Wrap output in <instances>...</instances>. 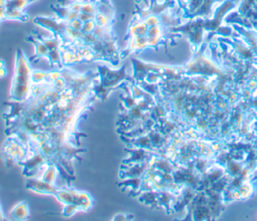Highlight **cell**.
I'll use <instances>...</instances> for the list:
<instances>
[{
	"label": "cell",
	"instance_id": "obj_1",
	"mask_svg": "<svg viewBox=\"0 0 257 221\" xmlns=\"http://www.w3.org/2000/svg\"><path fill=\"white\" fill-rule=\"evenodd\" d=\"M30 59L21 49H17L15 55L14 74L11 83L10 98L13 101L23 102L31 95L32 67Z\"/></svg>",
	"mask_w": 257,
	"mask_h": 221
},
{
	"label": "cell",
	"instance_id": "obj_2",
	"mask_svg": "<svg viewBox=\"0 0 257 221\" xmlns=\"http://www.w3.org/2000/svg\"><path fill=\"white\" fill-rule=\"evenodd\" d=\"M99 82L95 85L94 93L96 98L105 100L109 95L119 88L122 84L129 81V75L127 72V66L124 65L119 69H111L106 65L98 66Z\"/></svg>",
	"mask_w": 257,
	"mask_h": 221
},
{
	"label": "cell",
	"instance_id": "obj_3",
	"mask_svg": "<svg viewBox=\"0 0 257 221\" xmlns=\"http://www.w3.org/2000/svg\"><path fill=\"white\" fill-rule=\"evenodd\" d=\"M2 157L7 167L14 163L22 162L28 153V148L12 135H8V138L2 146Z\"/></svg>",
	"mask_w": 257,
	"mask_h": 221
},
{
	"label": "cell",
	"instance_id": "obj_4",
	"mask_svg": "<svg viewBox=\"0 0 257 221\" xmlns=\"http://www.w3.org/2000/svg\"><path fill=\"white\" fill-rule=\"evenodd\" d=\"M49 160L42 155V153L37 147L28 148L26 158L20 163L23 167V175L27 177H36L40 170H44Z\"/></svg>",
	"mask_w": 257,
	"mask_h": 221
},
{
	"label": "cell",
	"instance_id": "obj_5",
	"mask_svg": "<svg viewBox=\"0 0 257 221\" xmlns=\"http://www.w3.org/2000/svg\"><path fill=\"white\" fill-rule=\"evenodd\" d=\"M26 188L39 194L56 196L59 187L56 184L48 183L40 177H30L26 182Z\"/></svg>",
	"mask_w": 257,
	"mask_h": 221
},
{
	"label": "cell",
	"instance_id": "obj_6",
	"mask_svg": "<svg viewBox=\"0 0 257 221\" xmlns=\"http://www.w3.org/2000/svg\"><path fill=\"white\" fill-rule=\"evenodd\" d=\"M34 23L47 29L50 32H53L54 35H59V36L62 35L65 28L67 27V22L59 19L58 17H56V18H51V17L39 16L34 19Z\"/></svg>",
	"mask_w": 257,
	"mask_h": 221
},
{
	"label": "cell",
	"instance_id": "obj_7",
	"mask_svg": "<svg viewBox=\"0 0 257 221\" xmlns=\"http://www.w3.org/2000/svg\"><path fill=\"white\" fill-rule=\"evenodd\" d=\"M147 168L148 161L125 165V168H122L121 171H119V177H121V179L130 177H143Z\"/></svg>",
	"mask_w": 257,
	"mask_h": 221
},
{
	"label": "cell",
	"instance_id": "obj_8",
	"mask_svg": "<svg viewBox=\"0 0 257 221\" xmlns=\"http://www.w3.org/2000/svg\"><path fill=\"white\" fill-rule=\"evenodd\" d=\"M128 151V157L124 160L123 165H129L134 163H140L148 161L149 158V150L138 147H131L126 149Z\"/></svg>",
	"mask_w": 257,
	"mask_h": 221
},
{
	"label": "cell",
	"instance_id": "obj_9",
	"mask_svg": "<svg viewBox=\"0 0 257 221\" xmlns=\"http://www.w3.org/2000/svg\"><path fill=\"white\" fill-rule=\"evenodd\" d=\"M148 26L140 16H136L133 18L132 22L129 25L126 38H131L134 36H146L148 32Z\"/></svg>",
	"mask_w": 257,
	"mask_h": 221
},
{
	"label": "cell",
	"instance_id": "obj_10",
	"mask_svg": "<svg viewBox=\"0 0 257 221\" xmlns=\"http://www.w3.org/2000/svg\"><path fill=\"white\" fill-rule=\"evenodd\" d=\"M5 104L9 106L10 110L7 114L4 115V118L6 120V126L15 121L16 119H19L24 111L25 108V101L23 102H19V101H10V102H5Z\"/></svg>",
	"mask_w": 257,
	"mask_h": 221
},
{
	"label": "cell",
	"instance_id": "obj_11",
	"mask_svg": "<svg viewBox=\"0 0 257 221\" xmlns=\"http://www.w3.org/2000/svg\"><path fill=\"white\" fill-rule=\"evenodd\" d=\"M27 41H29L33 47H34V55L29 58L30 61H39L40 59L43 58H47L48 52L49 50L47 49V47L42 43L41 40H40L37 37H33V36H28L27 37Z\"/></svg>",
	"mask_w": 257,
	"mask_h": 221
},
{
	"label": "cell",
	"instance_id": "obj_12",
	"mask_svg": "<svg viewBox=\"0 0 257 221\" xmlns=\"http://www.w3.org/2000/svg\"><path fill=\"white\" fill-rule=\"evenodd\" d=\"M75 203L79 206V211H84V212L90 211L94 206L93 197L87 191L78 190Z\"/></svg>",
	"mask_w": 257,
	"mask_h": 221
},
{
	"label": "cell",
	"instance_id": "obj_13",
	"mask_svg": "<svg viewBox=\"0 0 257 221\" xmlns=\"http://www.w3.org/2000/svg\"><path fill=\"white\" fill-rule=\"evenodd\" d=\"M77 193L78 190L75 189L74 187L65 186V187H61V188L59 187V190L56 194V198L64 205V204H68V203H75Z\"/></svg>",
	"mask_w": 257,
	"mask_h": 221
},
{
	"label": "cell",
	"instance_id": "obj_14",
	"mask_svg": "<svg viewBox=\"0 0 257 221\" xmlns=\"http://www.w3.org/2000/svg\"><path fill=\"white\" fill-rule=\"evenodd\" d=\"M59 172L60 171H59V165L53 161H49L47 166L44 168V170L42 171L40 178H42L44 181H46L48 183L56 184Z\"/></svg>",
	"mask_w": 257,
	"mask_h": 221
},
{
	"label": "cell",
	"instance_id": "obj_15",
	"mask_svg": "<svg viewBox=\"0 0 257 221\" xmlns=\"http://www.w3.org/2000/svg\"><path fill=\"white\" fill-rule=\"evenodd\" d=\"M10 216L13 220L24 221L29 217V206L26 201H21L17 203L10 212Z\"/></svg>",
	"mask_w": 257,
	"mask_h": 221
},
{
	"label": "cell",
	"instance_id": "obj_16",
	"mask_svg": "<svg viewBox=\"0 0 257 221\" xmlns=\"http://www.w3.org/2000/svg\"><path fill=\"white\" fill-rule=\"evenodd\" d=\"M143 185V178L142 177H130L122 179V181L119 183V186L122 187L123 189L127 190L130 189L133 193L141 192Z\"/></svg>",
	"mask_w": 257,
	"mask_h": 221
},
{
	"label": "cell",
	"instance_id": "obj_17",
	"mask_svg": "<svg viewBox=\"0 0 257 221\" xmlns=\"http://www.w3.org/2000/svg\"><path fill=\"white\" fill-rule=\"evenodd\" d=\"M5 16L8 20H15V21H21L25 22L28 20V15L23 11L15 8L5 7Z\"/></svg>",
	"mask_w": 257,
	"mask_h": 221
},
{
	"label": "cell",
	"instance_id": "obj_18",
	"mask_svg": "<svg viewBox=\"0 0 257 221\" xmlns=\"http://www.w3.org/2000/svg\"><path fill=\"white\" fill-rule=\"evenodd\" d=\"M47 60L53 68H58V69H60V68H62L63 65H62V61H61V50H60V48L50 50L48 52V55H47Z\"/></svg>",
	"mask_w": 257,
	"mask_h": 221
},
{
	"label": "cell",
	"instance_id": "obj_19",
	"mask_svg": "<svg viewBox=\"0 0 257 221\" xmlns=\"http://www.w3.org/2000/svg\"><path fill=\"white\" fill-rule=\"evenodd\" d=\"M38 37L40 40L42 41V43L47 47L49 51L54 50V49H59L63 45V41L61 37L59 35H54L53 37H49V38H44L42 36H38Z\"/></svg>",
	"mask_w": 257,
	"mask_h": 221
},
{
	"label": "cell",
	"instance_id": "obj_20",
	"mask_svg": "<svg viewBox=\"0 0 257 221\" xmlns=\"http://www.w3.org/2000/svg\"><path fill=\"white\" fill-rule=\"evenodd\" d=\"M95 21L97 23V25L101 26V27H108V26H112L115 19H113L112 17H110L109 15L105 14L104 12H100L98 11L96 13V17H95Z\"/></svg>",
	"mask_w": 257,
	"mask_h": 221
},
{
	"label": "cell",
	"instance_id": "obj_21",
	"mask_svg": "<svg viewBox=\"0 0 257 221\" xmlns=\"http://www.w3.org/2000/svg\"><path fill=\"white\" fill-rule=\"evenodd\" d=\"M34 1H37V0H7L5 7L15 8L24 11L25 8Z\"/></svg>",
	"mask_w": 257,
	"mask_h": 221
},
{
	"label": "cell",
	"instance_id": "obj_22",
	"mask_svg": "<svg viewBox=\"0 0 257 221\" xmlns=\"http://www.w3.org/2000/svg\"><path fill=\"white\" fill-rule=\"evenodd\" d=\"M32 84H41L48 82V72L42 70H32Z\"/></svg>",
	"mask_w": 257,
	"mask_h": 221
},
{
	"label": "cell",
	"instance_id": "obj_23",
	"mask_svg": "<svg viewBox=\"0 0 257 221\" xmlns=\"http://www.w3.org/2000/svg\"><path fill=\"white\" fill-rule=\"evenodd\" d=\"M51 9H53L57 15V17L60 20H63L65 21V18H66V16L68 14V12L71 11L70 7H65V6H60V5H51L50 6Z\"/></svg>",
	"mask_w": 257,
	"mask_h": 221
},
{
	"label": "cell",
	"instance_id": "obj_24",
	"mask_svg": "<svg viewBox=\"0 0 257 221\" xmlns=\"http://www.w3.org/2000/svg\"><path fill=\"white\" fill-rule=\"evenodd\" d=\"M78 211H79V206L76 203H68L64 204V207L62 210V216L64 217H72L74 216Z\"/></svg>",
	"mask_w": 257,
	"mask_h": 221
},
{
	"label": "cell",
	"instance_id": "obj_25",
	"mask_svg": "<svg viewBox=\"0 0 257 221\" xmlns=\"http://www.w3.org/2000/svg\"><path fill=\"white\" fill-rule=\"evenodd\" d=\"M51 86H53L57 91H59V93L62 92L63 90H65L68 86H67V83L65 82V80L60 77L59 79H57L56 81H54L53 83H51Z\"/></svg>",
	"mask_w": 257,
	"mask_h": 221
},
{
	"label": "cell",
	"instance_id": "obj_26",
	"mask_svg": "<svg viewBox=\"0 0 257 221\" xmlns=\"http://www.w3.org/2000/svg\"><path fill=\"white\" fill-rule=\"evenodd\" d=\"M143 20H144V22L147 24L148 27H152V26L158 25L159 22H160V20H159L158 17H157L156 15H153V14H152V15L149 14L147 17H145V18H144Z\"/></svg>",
	"mask_w": 257,
	"mask_h": 221
},
{
	"label": "cell",
	"instance_id": "obj_27",
	"mask_svg": "<svg viewBox=\"0 0 257 221\" xmlns=\"http://www.w3.org/2000/svg\"><path fill=\"white\" fill-rule=\"evenodd\" d=\"M96 26H97V23H96L95 19L84 22L83 25H82L81 32L82 33H93V31L95 30Z\"/></svg>",
	"mask_w": 257,
	"mask_h": 221
},
{
	"label": "cell",
	"instance_id": "obj_28",
	"mask_svg": "<svg viewBox=\"0 0 257 221\" xmlns=\"http://www.w3.org/2000/svg\"><path fill=\"white\" fill-rule=\"evenodd\" d=\"M61 77V71L60 69H58V68H54V70L48 71V82L53 83L57 79Z\"/></svg>",
	"mask_w": 257,
	"mask_h": 221
},
{
	"label": "cell",
	"instance_id": "obj_29",
	"mask_svg": "<svg viewBox=\"0 0 257 221\" xmlns=\"http://www.w3.org/2000/svg\"><path fill=\"white\" fill-rule=\"evenodd\" d=\"M106 30H107V27H101V26L97 25L96 28H95V30L93 31V33H94L95 36H97L99 39L101 40L102 37H104V35H105Z\"/></svg>",
	"mask_w": 257,
	"mask_h": 221
},
{
	"label": "cell",
	"instance_id": "obj_30",
	"mask_svg": "<svg viewBox=\"0 0 257 221\" xmlns=\"http://www.w3.org/2000/svg\"><path fill=\"white\" fill-rule=\"evenodd\" d=\"M67 25L70 26L71 28L75 29V30H79V31H81L82 29V25H83V22L78 18V19H75L73 21H70V22H67Z\"/></svg>",
	"mask_w": 257,
	"mask_h": 221
},
{
	"label": "cell",
	"instance_id": "obj_31",
	"mask_svg": "<svg viewBox=\"0 0 257 221\" xmlns=\"http://www.w3.org/2000/svg\"><path fill=\"white\" fill-rule=\"evenodd\" d=\"M95 17H96V14H90V13L80 12L79 13V18L84 23V22L90 21V20H94Z\"/></svg>",
	"mask_w": 257,
	"mask_h": 221
},
{
	"label": "cell",
	"instance_id": "obj_32",
	"mask_svg": "<svg viewBox=\"0 0 257 221\" xmlns=\"http://www.w3.org/2000/svg\"><path fill=\"white\" fill-rule=\"evenodd\" d=\"M133 218H134L133 215H128V214H125V213H119V214L114 216L113 220L114 221H126V220L133 219Z\"/></svg>",
	"mask_w": 257,
	"mask_h": 221
},
{
	"label": "cell",
	"instance_id": "obj_33",
	"mask_svg": "<svg viewBox=\"0 0 257 221\" xmlns=\"http://www.w3.org/2000/svg\"><path fill=\"white\" fill-rule=\"evenodd\" d=\"M81 4H82V1H80V0H75V1L70 6H68V7H70V9L72 11L80 12V10H81Z\"/></svg>",
	"mask_w": 257,
	"mask_h": 221
},
{
	"label": "cell",
	"instance_id": "obj_34",
	"mask_svg": "<svg viewBox=\"0 0 257 221\" xmlns=\"http://www.w3.org/2000/svg\"><path fill=\"white\" fill-rule=\"evenodd\" d=\"M79 13L80 12H76V11H70L66 16V18H65V22H70V21H73L75 19H78L79 18Z\"/></svg>",
	"mask_w": 257,
	"mask_h": 221
},
{
	"label": "cell",
	"instance_id": "obj_35",
	"mask_svg": "<svg viewBox=\"0 0 257 221\" xmlns=\"http://www.w3.org/2000/svg\"><path fill=\"white\" fill-rule=\"evenodd\" d=\"M7 75V68L5 62L3 60H0V78H4Z\"/></svg>",
	"mask_w": 257,
	"mask_h": 221
},
{
	"label": "cell",
	"instance_id": "obj_36",
	"mask_svg": "<svg viewBox=\"0 0 257 221\" xmlns=\"http://www.w3.org/2000/svg\"><path fill=\"white\" fill-rule=\"evenodd\" d=\"M6 19L5 16V7H0V24H1L2 21Z\"/></svg>",
	"mask_w": 257,
	"mask_h": 221
},
{
	"label": "cell",
	"instance_id": "obj_37",
	"mask_svg": "<svg viewBox=\"0 0 257 221\" xmlns=\"http://www.w3.org/2000/svg\"><path fill=\"white\" fill-rule=\"evenodd\" d=\"M2 220H5V217H4V214L2 212V208H1V205H0V221Z\"/></svg>",
	"mask_w": 257,
	"mask_h": 221
},
{
	"label": "cell",
	"instance_id": "obj_38",
	"mask_svg": "<svg viewBox=\"0 0 257 221\" xmlns=\"http://www.w3.org/2000/svg\"><path fill=\"white\" fill-rule=\"evenodd\" d=\"M80 1H83V0H80Z\"/></svg>",
	"mask_w": 257,
	"mask_h": 221
}]
</instances>
